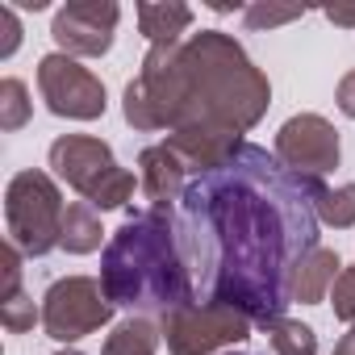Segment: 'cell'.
Instances as JSON below:
<instances>
[{
    "label": "cell",
    "mask_w": 355,
    "mask_h": 355,
    "mask_svg": "<svg viewBox=\"0 0 355 355\" xmlns=\"http://www.w3.org/2000/svg\"><path fill=\"white\" fill-rule=\"evenodd\" d=\"M322 180L288 171L276 155L243 142L226 163L193 175L175 234L197 288V301H218L272 326L293 305V272L318 243Z\"/></svg>",
    "instance_id": "1"
},
{
    "label": "cell",
    "mask_w": 355,
    "mask_h": 355,
    "mask_svg": "<svg viewBox=\"0 0 355 355\" xmlns=\"http://www.w3.org/2000/svg\"><path fill=\"white\" fill-rule=\"evenodd\" d=\"M268 105V76L251 63L243 42L222 30L189 34L175 46H150L121 96V113L134 130H201L222 138L255 130Z\"/></svg>",
    "instance_id": "2"
},
{
    "label": "cell",
    "mask_w": 355,
    "mask_h": 355,
    "mask_svg": "<svg viewBox=\"0 0 355 355\" xmlns=\"http://www.w3.org/2000/svg\"><path fill=\"white\" fill-rule=\"evenodd\" d=\"M101 284L113 305L130 313H171L197 301L175 218L163 209H142L109 234L101 255Z\"/></svg>",
    "instance_id": "3"
},
{
    "label": "cell",
    "mask_w": 355,
    "mask_h": 355,
    "mask_svg": "<svg viewBox=\"0 0 355 355\" xmlns=\"http://www.w3.org/2000/svg\"><path fill=\"white\" fill-rule=\"evenodd\" d=\"M51 167L55 175L76 189L92 209H125L134 189H142L134 180V171H125L117 159H113V146L105 138H92V134H63L51 142Z\"/></svg>",
    "instance_id": "4"
},
{
    "label": "cell",
    "mask_w": 355,
    "mask_h": 355,
    "mask_svg": "<svg viewBox=\"0 0 355 355\" xmlns=\"http://www.w3.org/2000/svg\"><path fill=\"white\" fill-rule=\"evenodd\" d=\"M63 214H67L63 193L46 171L30 167V171H17L9 180V189H5V226H9V243L21 255L38 259L46 251H55L59 239H63Z\"/></svg>",
    "instance_id": "5"
},
{
    "label": "cell",
    "mask_w": 355,
    "mask_h": 355,
    "mask_svg": "<svg viewBox=\"0 0 355 355\" xmlns=\"http://www.w3.org/2000/svg\"><path fill=\"white\" fill-rule=\"evenodd\" d=\"M251 318L218 305V301H189L159 318V334L171 355H214L222 347H234L251 334Z\"/></svg>",
    "instance_id": "6"
},
{
    "label": "cell",
    "mask_w": 355,
    "mask_h": 355,
    "mask_svg": "<svg viewBox=\"0 0 355 355\" xmlns=\"http://www.w3.org/2000/svg\"><path fill=\"white\" fill-rule=\"evenodd\" d=\"M113 301L105 293L101 280L92 276H63L46 288L42 297V326L55 343H80L88 334H96L101 326H109L113 318Z\"/></svg>",
    "instance_id": "7"
},
{
    "label": "cell",
    "mask_w": 355,
    "mask_h": 355,
    "mask_svg": "<svg viewBox=\"0 0 355 355\" xmlns=\"http://www.w3.org/2000/svg\"><path fill=\"white\" fill-rule=\"evenodd\" d=\"M38 92H42L46 109L55 117H67V121H96V117H105V105H109L105 84L88 67H80V59H71L63 51L42 55Z\"/></svg>",
    "instance_id": "8"
},
{
    "label": "cell",
    "mask_w": 355,
    "mask_h": 355,
    "mask_svg": "<svg viewBox=\"0 0 355 355\" xmlns=\"http://www.w3.org/2000/svg\"><path fill=\"white\" fill-rule=\"evenodd\" d=\"M276 159L309 180H322L326 171L338 167L343 146H338V130L322 117V113H297L276 130Z\"/></svg>",
    "instance_id": "9"
},
{
    "label": "cell",
    "mask_w": 355,
    "mask_h": 355,
    "mask_svg": "<svg viewBox=\"0 0 355 355\" xmlns=\"http://www.w3.org/2000/svg\"><path fill=\"white\" fill-rule=\"evenodd\" d=\"M121 9L113 0H67L51 21V38L71 59H101L113 46Z\"/></svg>",
    "instance_id": "10"
},
{
    "label": "cell",
    "mask_w": 355,
    "mask_h": 355,
    "mask_svg": "<svg viewBox=\"0 0 355 355\" xmlns=\"http://www.w3.org/2000/svg\"><path fill=\"white\" fill-rule=\"evenodd\" d=\"M138 167H142L138 184H142L146 205L171 214V205H180V197H184V189H189V180H193L189 167H184V159L175 155L167 142H159V146H146V150L138 155Z\"/></svg>",
    "instance_id": "11"
},
{
    "label": "cell",
    "mask_w": 355,
    "mask_h": 355,
    "mask_svg": "<svg viewBox=\"0 0 355 355\" xmlns=\"http://www.w3.org/2000/svg\"><path fill=\"white\" fill-rule=\"evenodd\" d=\"M193 26V9L180 5V0H146V5H138V30L150 46H175V42H184Z\"/></svg>",
    "instance_id": "12"
},
{
    "label": "cell",
    "mask_w": 355,
    "mask_h": 355,
    "mask_svg": "<svg viewBox=\"0 0 355 355\" xmlns=\"http://www.w3.org/2000/svg\"><path fill=\"white\" fill-rule=\"evenodd\" d=\"M338 272H343V259L330 251V247H313L305 259H301V268L293 272V301H301V305H318L330 288H334V280H338Z\"/></svg>",
    "instance_id": "13"
},
{
    "label": "cell",
    "mask_w": 355,
    "mask_h": 355,
    "mask_svg": "<svg viewBox=\"0 0 355 355\" xmlns=\"http://www.w3.org/2000/svg\"><path fill=\"white\" fill-rule=\"evenodd\" d=\"M101 239H105V230H101L96 209L88 201H71L67 214H63V239H59V247L67 255H88V251L101 247Z\"/></svg>",
    "instance_id": "14"
},
{
    "label": "cell",
    "mask_w": 355,
    "mask_h": 355,
    "mask_svg": "<svg viewBox=\"0 0 355 355\" xmlns=\"http://www.w3.org/2000/svg\"><path fill=\"white\" fill-rule=\"evenodd\" d=\"M159 338H163V334H159L155 322H146V318H125V322L113 326V334L105 338L101 355H155Z\"/></svg>",
    "instance_id": "15"
},
{
    "label": "cell",
    "mask_w": 355,
    "mask_h": 355,
    "mask_svg": "<svg viewBox=\"0 0 355 355\" xmlns=\"http://www.w3.org/2000/svg\"><path fill=\"white\" fill-rule=\"evenodd\" d=\"M268 343L276 355H318V334L313 326L297 322V318H276L272 326H263Z\"/></svg>",
    "instance_id": "16"
},
{
    "label": "cell",
    "mask_w": 355,
    "mask_h": 355,
    "mask_svg": "<svg viewBox=\"0 0 355 355\" xmlns=\"http://www.w3.org/2000/svg\"><path fill=\"white\" fill-rule=\"evenodd\" d=\"M313 205H318V222L322 226H334V230L355 226V184H338V189L322 184Z\"/></svg>",
    "instance_id": "17"
},
{
    "label": "cell",
    "mask_w": 355,
    "mask_h": 355,
    "mask_svg": "<svg viewBox=\"0 0 355 355\" xmlns=\"http://www.w3.org/2000/svg\"><path fill=\"white\" fill-rule=\"evenodd\" d=\"M34 117V101H30V92H26V84L21 80H0V130H21L26 121Z\"/></svg>",
    "instance_id": "18"
},
{
    "label": "cell",
    "mask_w": 355,
    "mask_h": 355,
    "mask_svg": "<svg viewBox=\"0 0 355 355\" xmlns=\"http://www.w3.org/2000/svg\"><path fill=\"white\" fill-rule=\"evenodd\" d=\"M0 322H5L9 334H26V330H34V322H42V309H34V301L26 293H17L9 301H0Z\"/></svg>",
    "instance_id": "19"
},
{
    "label": "cell",
    "mask_w": 355,
    "mask_h": 355,
    "mask_svg": "<svg viewBox=\"0 0 355 355\" xmlns=\"http://www.w3.org/2000/svg\"><path fill=\"white\" fill-rule=\"evenodd\" d=\"M297 17H305V9H297V5H288V9H280V5H251L243 13L247 30H276V26H288Z\"/></svg>",
    "instance_id": "20"
},
{
    "label": "cell",
    "mask_w": 355,
    "mask_h": 355,
    "mask_svg": "<svg viewBox=\"0 0 355 355\" xmlns=\"http://www.w3.org/2000/svg\"><path fill=\"white\" fill-rule=\"evenodd\" d=\"M330 305H334V318L355 326V268H343L334 288H330Z\"/></svg>",
    "instance_id": "21"
},
{
    "label": "cell",
    "mask_w": 355,
    "mask_h": 355,
    "mask_svg": "<svg viewBox=\"0 0 355 355\" xmlns=\"http://www.w3.org/2000/svg\"><path fill=\"white\" fill-rule=\"evenodd\" d=\"M17 46H21V21L13 5H0V59H13Z\"/></svg>",
    "instance_id": "22"
},
{
    "label": "cell",
    "mask_w": 355,
    "mask_h": 355,
    "mask_svg": "<svg viewBox=\"0 0 355 355\" xmlns=\"http://www.w3.org/2000/svg\"><path fill=\"white\" fill-rule=\"evenodd\" d=\"M0 263H5V288H0V301H9L21 293V251L13 243H5V251H0Z\"/></svg>",
    "instance_id": "23"
},
{
    "label": "cell",
    "mask_w": 355,
    "mask_h": 355,
    "mask_svg": "<svg viewBox=\"0 0 355 355\" xmlns=\"http://www.w3.org/2000/svg\"><path fill=\"white\" fill-rule=\"evenodd\" d=\"M334 105H338L347 117H355V71H347V76L338 80V88H334Z\"/></svg>",
    "instance_id": "24"
},
{
    "label": "cell",
    "mask_w": 355,
    "mask_h": 355,
    "mask_svg": "<svg viewBox=\"0 0 355 355\" xmlns=\"http://www.w3.org/2000/svg\"><path fill=\"white\" fill-rule=\"evenodd\" d=\"M326 21H334V26H347V30H355V5H347V9H326Z\"/></svg>",
    "instance_id": "25"
},
{
    "label": "cell",
    "mask_w": 355,
    "mask_h": 355,
    "mask_svg": "<svg viewBox=\"0 0 355 355\" xmlns=\"http://www.w3.org/2000/svg\"><path fill=\"white\" fill-rule=\"evenodd\" d=\"M334 355H355V326H351V330L334 343Z\"/></svg>",
    "instance_id": "26"
},
{
    "label": "cell",
    "mask_w": 355,
    "mask_h": 355,
    "mask_svg": "<svg viewBox=\"0 0 355 355\" xmlns=\"http://www.w3.org/2000/svg\"><path fill=\"white\" fill-rule=\"evenodd\" d=\"M55 355H84V351H76V347H63V351H55Z\"/></svg>",
    "instance_id": "27"
},
{
    "label": "cell",
    "mask_w": 355,
    "mask_h": 355,
    "mask_svg": "<svg viewBox=\"0 0 355 355\" xmlns=\"http://www.w3.org/2000/svg\"><path fill=\"white\" fill-rule=\"evenodd\" d=\"M230 355H239V351H230Z\"/></svg>",
    "instance_id": "28"
}]
</instances>
